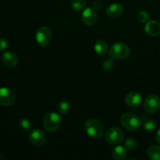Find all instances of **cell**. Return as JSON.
I'll return each mask as SVG.
<instances>
[{
    "mask_svg": "<svg viewBox=\"0 0 160 160\" xmlns=\"http://www.w3.org/2000/svg\"><path fill=\"white\" fill-rule=\"evenodd\" d=\"M120 123L125 129L131 131H137L142 124V119L138 116L130 112L123 113L120 117Z\"/></svg>",
    "mask_w": 160,
    "mask_h": 160,
    "instance_id": "1",
    "label": "cell"
},
{
    "mask_svg": "<svg viewBox=\"0 0 160 160\" xmlns=\"http://www.w3.org/2000/svg\"><path fill=\"white\" fill-rule=\"evenodd\" d=\"M86 133L93 138H99L104 134V126L101 121L96 119H91L86 121L84 125Z\"/></svg>",
    "mask_w": 160,
    "mask_h": 160,
    "instance_id": "2",
    "label": "cell"
},
{
    "mask_svg": "<svg viewBox=\"0 0 160 160\" xmlns=\"http://www.w3.org/2000/svg\"><path fill=\"white\" fill-rule=\"evenodd\" d=\"M62 123L61 117L56 112H48L43 118V126L46 131L54 132L59 128Z\"/></svg>",
    "mask_w": 160,
    "mask_h": 160,
    "instance_id": "3",
    "label": "cell"
},
{
    "mask_svg": "<svg viewBox=\"0 0 160 160\" xmlns=\"http://www.w3.org/2000/svg\"><path fill=\"white\" fill-rule=\"evenodd\" d=\"M131 50L129 47L121 42L113 44L109 49V55L112 59H126L129 56Z\"/></svg>",
    "mask_w": 160,
    "mask_h": 160,
    "instance_id": "4",
    "label": "cell"
},
{
    "mask_svg": "<svg viewBox=\"0 0 160 160\" xmlns=\"http://www.w3.org/2000/svg\"><path fill=\"white\" fill-rule=\"evenodd\" d=\"M35 40L38 45L45 47L50 44L52 41L51 30L47 27H41L36 31Z\"/></svg>",
    "mask_w": 160,
    "mask_h": 160,
    "instance_id": "5",
    "label": "cell"
},
{
    "mask_svg": "<svg viewBox=\"0 0 160 160\" xmlns=\"http://www.w3.org/2000/svg\"><path fill=\"white\" fill-rule=\"evenodd\" d=\"M105 139L106 142L110 145H118L123 141L124 134L120 128H112L108 130L107 132L106 133Z\"/></svg>",
    "mask_w": 160,
    "mask_h": 160,
    "instance_id": "6",
    "label": "cell"
},
{
    "mask_svg": "<svg viewBox=\"0 0 160 160\" xmlns=\"http://www.w3.org/2000/svg\"><path fill=\"white\" fill-rule=\"evenodd\" d=\"M16 101L15 93L7 88H0V105L2 106H12Z\"/></svg>",
    "mask_w": 160,
    "mask_h": 160,
    "instance_id": "7",
    "label": "cell"
},
{
    "mask_svg": "<svg viewBox=\"0 0 160 160\" xmlns=\"http://www.w3.org/2000/svg\"><path fill=\"white\" fill-rule=\"evenodd\" d=\"M160 108V98L156 95H151L145 98L144 102V109L149 113H153Z\"/></svg>",
    "mask_w": 160,
    "mask_h": 160,
    "instance_id": "8",
    "label": "cell"
},
{
    "mask_svg": "<svg viewBox=\"0 0 160 160\" xmlns=\"http://www.w3.org/2000/svg\"><path fill=\"white\" fill-rule=\"evenodd\" d=\"M81 18H82L84 24L88 25V26H92L96 23L97 20H98V15H97V12H95V9H94L93 8L88 7L83 11Z\"/></svg>",
    "mask_w": 160,
    "mask_h": 160,
    "instance_id": "9",
    "label": "cell"
},
{
    "mask_svg": "<svg viewBox=\"0 0 160 160\" xmlns=\"http://www.w3.org/2000/svg\"><path fill=\"white\" fill-rule=\"evenodd\" d=\"M142 102V96L140 92L132 91L127 95L125 98V103L129 107L136 108L138 107Z\"/></svg>",
    "mask_w": 160,
    "mask_h": 160,
    "instance_id": "10",
    "label": "cell"
},
{
    "mask_svg": "<svg viewBox=\"0 0 160 160\" xmlns=\"http://www.w3.org/2000/svg\"><path fill=\"white\" fill-rule=\"evenodd\" d=\"M30 142L34 145L42 146L46 142V135L40 129L33 130L29 135Z\"/></svg>",
    "mask_w": 160,
    "mask_h": 160,
    "instance_id": "11",
    "label": "cell"
},
{
    "mask_svg": "<svg viewBox=\"0 0 160 160\" xmlns=\"http://www.w3.org/2000/svg\"><path fill=\"white\" fill-rule=\"evenodd\" d=\"M2 62L8 67H13L18 63V56L15 52L11 51L6 52L2 56Z\"/></svg>",
    "mask_w": 160,
    "mask_h": 160,
    "instance_id": "12",
    "label": "cell"
},
{
    "mask_svg": "<svg viewBox=\"0 0 160 160\" xmlns=\"http://www.w3.org/2000/svg\"><path fill=\"white\" fill-rule=\"evenodd\" d=\"M145 31L150 36L156 37L160 34V24L157 21L151 20V21L147 22L145 27Z\"/></svg>",
    "mask_w": 160,
    "mask_h": 160,
    "instance_id": "13",
    "label": "cell"
},
{
    "mask_svg": "<svg viewBox=\"0 0 160 160\" xmlns=\"http://www.w3.org/2000/svg\"><path fill=\"white\" fill-rule=\"evenodd\" d=\"M106 12H107L108 16L112 18H116V17H120L123 13V7L120 3H112L108 6Z\"/></svg>",
    "mask_w": 160,
    "mask_h": 160,
    "instance_id": "14",
    "label": "cell"
},
{
    "mask_svg": "<svg viewBox=\"0 0 160 160\" xmlns=\"http://www.w3.org/2000/svg\"><path fill=\"white\" fill-rule=\"evenodd\" d=\"M112 156L115 160H122L127 156V149L123 146H117L112 152Z\"/></svg>",
    "mask_w": 160,
    "mask_h": 160,
    "instance_id": "15",
    "label": "cell"
},
{
    "mask_svg": "<svg viewBox=\"0 0 160 160\" xmlns=\"http://www.w3.org/2000/svg\"><path fill=\"white\" fill-rule=\"evenodd\" d=\"M148 157L152 160H160V147L158 145H151L147 150Z\"/></svg>",
    "mask_w": 160,
    "mask_h": 160,
    "instance_id": "16",
    "label": "cell"
},
{
    "mask_svg": "<svg viewBox=\"0 0 160 160\" xmlns=\"http://www.w3.org/2000/svg\"><path fill=\"white\" fill-rule=\"evenodd\" d=\"M95 50L99 56H104L108 51V45L103 40H98L95 44Z\"/></svg>",
    "mask_w": 160,
    "mask_h": 160,
    "instance_id": "17",
    "label": "cell"
},
{
    "mask_svg": "<svg viewBox=\"0 0 160 160\" xmlns=\"http://www.w3.org/2000/svg\"><path fill=\"white\" fill-rule=\"evenodd\" d=\"M58 110L62 115H67L70 110V104L67 100H62L58 104Z\"/></svg>",
    "mask_w": 160,
    "mask_h": 160,
    "instance_id": "18",
    "label": "cell"
},
{
    "mask_svg": "<svg viewBox=\"0 0 160 160\" xmlns=\"http://www.w3.org/2000/svg\"><path fill=\"white\" fill-rule=\"evenodd\" d=\"M143 128L145 129V131H148V132L154 131L155 129L156 128V122H155L153 120H151V119L146 120L143 123Z\"/></svg>",
    "mask_w": 160,
    "mask_h": 160,
    "instance_id": "19",
    "label": "cell"
},
{
    "mask_svg": "<svg viewBox=\"0 0 160 160\" xmlns=\"http://www.w3.org/2000/svg\"><path fill=\"white\" fill-rule=\"evenodd\" d=\"M86 2L84 0H73L71 2V6L74 10L81 11L84 9Z\"/></svg>",
    "mask_w": 160,
    "mask_h": 160,
    "instance_id": "20",
    "label": "cell"
},
{
    "mask_svg": "<svg viewBox=\"0 0 160 160\" xmlns=\"http://www.w3.org/2000/svg\"><path fill=\"white\" fill-rule=\"evenodd\" d=\"M125 145L126 148L129 150H134L138 148V142L135 139L132 138H129L125 142Z\"/></svg>",
    "mask_w": 160,
    "mask_h": 160,
    "instance_id": "21",
    "label": "cell"
},
{
    "mask_svg": "<svg viewBox=\"0 0 160 160\" xmlns=\"http://www.w3.org/2000/svg\"><path fill=\"white\" fill-rule=\"evenodd\" d=\"M20 126L24 131H29L32 128V124H31V122L28 119L23 118L20 120Z\"/></svg>",
    "mask_w": 160,
    "mask_h": 160,
    "instance_id": "22",
    "label": "cell"
},
{
    "mask_svg": "<svg viewBox=\"0 0 160 160\" xmlns=\"http://www.w3.org/2000/svg\"><path fill=\"white\" fill-rule=\"evenodd\" d=\"M114 67V61L112 59H106V60L103 62V68L106 70H110L113 68Z\"/></svg>",
    "mask_w": 160,
    "mask_h": 160,
    "instance_id": "23",
    "label": "cell"
},
{
    "mask_svg": "<svg viewBox=\"0 0 160 160\" xmlns=\"http://www.w3.org/2000/svg\"><path fill=\"white\" fill-rule=\"evenodd\" d=\"M138 19L142 23H145L148 20V14L145 11H140L138 14Z\"/></svg>",
    "mask_w": 160,
    "mask_h": 160,
    "instance_id": "24",
    "label": "cell"
},
{
    "mask_svg": "<svg viewBox=\"0 0 160 160\" xmlns=\"http://www.w3.org/2000/svg\"><path fill=\"white\" fill-rule=\"evenodd\" d=\"M8 42L5 38H0V51H4L7 48Z\"/></svg>",
    "mask_w": 160,
    "mask_h": 160,
    "instance_id": "25",
    "label": "cell"
},
{
    "mask_svg": "<svg viewBox=\"0 0 160 160\" xmlns=\"http://www.w3.org/2000/svg\"><path fill=\"white\" fill-rule=\"evenodd\" d=\"M101 7L102 3L98 1H95L93 2V4H92V8H93L94 9H95V10H98V9H99Z\"/></svg>",
    "mask_w": 160,
    "mask_h": 160,
    "instance_id": "26",
    "label": "cell"
},
{
    "mask_svg": "<svg viewBox=\"0 0 160 160\" xmlns=\"http://www.w3.org/2000/svg\"><path fill=\"white\" fill-rule=\"evenodd\" d=\"M156 140L158 143L160 144V129L158 130L156 134Z\"/></svg>",
    "mask_w": 160,
    "mask_h": 160,
    "instance_id": "27",
    "label": "cell"
}]
</instances>
